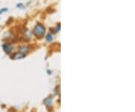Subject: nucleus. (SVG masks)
Wrapping results in <instances>:
<instances>
[{
    "instance_id": "nucleus-1",
    "label": "nucleus",
    "mask_w": 135,
    "mask_h": 112,
    "mask_svg": "<svg viewBox=\"0 0 135 112\" xmlns=\"http://www.w3.org/2000/svg\"><path fill=\"white\" fill-rule=\"evenodd\" d=\"M33 33L38 37H42L45 33V28L41 24H37L33 29Z\"/></svg>"
},
{
    "instance_id": "nucleus-2",
    "label": "nucleus",
    "mask_w": 135,
    "mask_h": 112,
    "mask_svg": "<svg viewBox=\"0 0 135 112\" xmlns=\"http://www.w3.org/2000/svg\"><path fill=\"white\" fill-rule=\"evenodd\" d=\"M2 49L6 54H10L13 50V47L9 43H5L2 45Z\"/></svg>"
},
{
    "instance_id": "nucleus-3",
    "label": "nucleus",
    "mask_w": 135,
    "mask_h": 112,
    "mask_svg": "<svg viewBox=\"0 0 135 112\" xmlns=\"http://www.w3.org/2000/svg\"><path fill=\"white\" fill-rule=\"evenodd\" d=\"M25 57V55L22 54L21 53H17V54H14V55L11 56V59H23Z\"/></svg>"
},
{
    "instance_id": "nucleus-4",
    "label": "nucleus",
    "mask_w": 135,
    "mask_h": 112,
    "mask_svg": "<svg viewBox=\"0 0 135 112\" xmlns=\"http://www.w3.org/2000/svg\"><path fill=\"white\" fill-rule=\"evenodd\" d=\"M29 49L27 46H23V47H22L19 49V52L21 53L22 54L25 55V56L29 53Z\"/></svg>"
},
{
    "instance_id": "nucleus-5",
    "label": "nucleus",
    "mask_w": 135,
    "mask_h": 112,
    "mask_svg": "<svg viewBox=\"0 0 135 112\" xmlns=\"http://www.w3.org/2000/svg\"><path fill=\"white\" fill-rule=\"evenodd\" d=\"M44 104L47 107H50V106H51V105H52V99H51V98L48 97V98H47L46 99H44Z\"/></svg>"
},
{
    "instance_id": "nucleus-6",
    "label": "nucleus",
    "mask_w": 135,
    "mask_h": 112,
    "mask_svg": "<svg viewBox=\"0 0 135 112\" xmlns=\"http://www.w3.org/2000/svg\"><path fill=\"white\" fill-rule=\"evenodd\" d=\"M46 40H47V42H50L53 40V37H52V35H51L50 34H48V35H47V37H46Z\"/></svg>"
},
{
    "instance_id": "nucleus-7",
    "label": "nucleus",
    "mask_w": 135,
    "mask_h": 112,
    "mask_svg": "<svg viewBox=\"0 0 135 112\" xmlns=\"http://www.w3.org/2000/svg\"><path fill=\"white\" fill-rule=\"evenodd\" d=\"M8 9V8H2V9H0V14H2L3 12H5V11H7Z\"/></svg>"
}]
</instances>
